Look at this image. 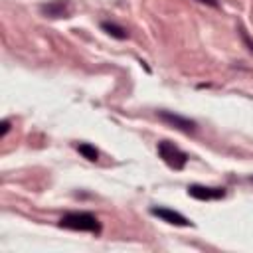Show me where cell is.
<instances>
[{
	"instance_id": "1",
	"label": "cell",
	"mask_w": 253,
	"mask_h": 253,
	"mask_svg": "<svg viewBox=\"0 0 253 253\" xmlns=\"http://www.w3.org/2000/svg\"><path fill=\"white\" fill-rule=\"evenodd\" d=\"M59 227L63 229H71V231H87L93 235L101 233V221L95 213L91 211H67L61 215V219L57 221Z\"/></svg>"
},
{
	"instance_id": "2",
	"label": "cell",
	"mask_w": 253,
	"mask_h": 253,
	"mask_svg": "<svg viewBox=\"0 0 253 253\" xmlns=\"http://www.w3.org/2000/svg\"><path fill=\"white\" fill-rule=\"evenodd\" d=\"M156 152L172 170H184V166H186V162L190 158L180 146H176L170 140H160L156 144Z\"/></svg>"
},
{
	"instance_id": "3",
	"label": "cell",
	"mask_w": 253,
	"mask_h": 253,
	"mask_svg": "<svg viewBox=\"0 0 253 253\" xmlns=\"http://www.w3.org/2000/svg\"><path fill=\"white\" fill-rule=\"evenodd\" d=\"M148 211H150V215H154V217H158V219H162V221H166L170 225H176V227H192L194 225L186 215H182L176 210L164 208V206H150Z\"/></svg>"
},
{
	"instance_id": "4",
	"label": "cell",
	"mask_w": 253,
	"mask_h": 253,
	"mask_svg": "<svg viewBox=\"0 0 253 253\" xmlns=\"http://www.w3.org/2000/svg\"><path fill=\"white\" fill-rule=\"evenodd\" d=\"M188 196L200 200V202H211V200H221L227 196V190L223 186H202V184H192L188 186Z\"/></svg>"
},
{
	"instance_id": "5",
	"label": "cell",
	"mask_w": 253,
	"mask_h": 253,
	"mask_svg": "<svg viewBox=\"0 0 253 253\" xmlns=\"http://www.w3.org/2000/svg\"><path fill=\"white\" fill-rule=\"evenodd\" d=\"M156 115H158V119L160 121H164L168 126H174V128H178V130H182V132H194L196 130V121H192V119H188V117H182V115H178V113H172V111H156Z\"/></svg>"
},
{
	"instance_id": "6",
	"label": "cell",
	"mask_w": 253,
	"mask_h": 253,
	"mask_svg": "<svg viewBox=\"0 0 253 253\" xmlns=\"http://www.w3.org/2000/svg\"><path fill=\"white\" fill-rule=\"evenodd\" d=\"M40 12L47 18H69L71 16V4H69V0H51L47 4H42Z\"/></svg>"
},
{
	"instance_id": "7",
	"label": "cell",
	"mask_w": 253,
	"mask_h": 253,
	"mask_svg": "<svg viewBox=\"0 0 253 253\" xmlns=\"http://www.w3.org/2000/svg\"><path fill=\"white\" fill-rule=\"evenodd\" d=\"M101 30L105 34H109L111 38H115V40H126L128 38L126 28H123V26H119L115 22H101Z\"/></svg>"
},
{
	"instance_id": "8",
	"label": "cell",
	"mask_w": 253,
	"mask_h": 253,
	"mask_svg": "<svg viewBox=\"0 0 253 253\" xmlns=\"http://www.w3.org/2000/svg\"><path fill=\"white\" fill-rule=\"evenodd\" d=\"M75 148H77V152H79L83 158H87L89 162H97V160H99V150H97L93 144H89V142H79V144H75Z\"/></svg>"
},
{
	"instance_id": "9",
	"label": "cell",
	"mask_w": 253,
	"mask_h": 253,
	"mask_svg": "<svg viewBox=\"0 0 253 253\" xmlns=\"http://www.w3.org/2000/svg\"><path fill=\"white\" fill-rule=\"evenodd\" d=\"M0 138H4L6 134H8V130H10V119H4L2 123H0Z\"/></svg>"
},
{
	"instance_id": "10",
	"label": "cell",
	"mask_w": 253,
	"mask_h": 253,
	"mask_svg": "<svg viewBox=\"0 0 253 253\" xmlns=\"http://www.w3.org/2000/svg\"><path fill=\"white\" fill-rule=\"evenodd\" d=\"M241 38H243V42H245V45L249 47V51L253 53V40H251V38L247 36V32H245V30H241Z\"/></svg>"
},
{
	"instance_id": "11",
	"label": "cell",
	"mask_w": 253,
	"mask_h": 253,
	"mask_svg": "<svg viewBox=\"0 0 253 253\" xmlns=\"http://www.w3.org/2000/svg\"><path fill=\"white\" fill-rule=\"evenodd\" d=\"M198 2L208 4V6H211V8H217V6H219V4H217V0H198Z\"/></svg>"
},
{
	"instance_id": "12",
	"label": "cell",
	"mask_w": 253,
	"mask_h": 253,
	"mask_svg": "<svg viewBox=\"0 0 253 253\" xmlns=\"http://www.w3.org/2000/svg\"><path fill=\"white\" fill-rule=\"evenodd\" d=\"M249 180H251V182H253V176H251V178H249Z\"/></svg>"
}]
</instances>
